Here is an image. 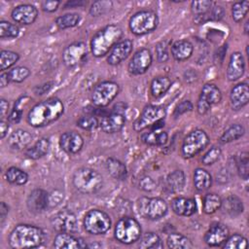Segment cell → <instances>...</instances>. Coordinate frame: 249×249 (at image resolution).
I'll use <instances>...</instances> for the list:
<instances>
[{
  "mask_svg": "<svg viewBox=\"0 0 249 249\" xmlns=\"http://www.w3.org/2000/svg\"><path fill=\"white\" fill-rule=\"evenodd\" d=\"M166 110L162 106L147 105L142 110L140 117L133 124V129L137 132L153 126L160 121L164 120Z\"/></svg>",
  "mask_w": 249,
  "mask_h": 249,
  "instance_id": "obj_11",
  "label": "cell"
},
{
  "mask_svg": "<svg viewBox=\"0 0 249 249\" xmlns=\"http://www.w3.org/2000/svg\"><path fill=\"white\" fill-rule=\"evenodd\" d=\"M171 208L173 212L179 216H192L196 212V202L193 198L188 197H175L171 201Z\"/></svg>",
  "mask_w": 249,
  "mask_h": 249,
  "instance_id": "obj_24",
  "label": "cell"
},
{
  "mask_svg": "<svg viewBox=\"0 0 249 249\" xmlns=\"http://www.w3.org/2000/svg\"><path fill=\"white\" fill-rule=\"evenodd\" d=\"M139 188L145 192H152L156 189V182L150 176H144L139 180Z\"/></svg>",
  "mask_w": 249,
  "mask_h": 249,
  "instance_id": "obj_55",
  "label": "cell"
},
{
  "mask_svg": "<svg viewBox=\"0 0 249 249\" xmlns=\"http://www.w3.org/2000/svg\"><path fill=\"white\" fill-rule=\"evenodd\" d=\"M11 17L17 23L28 25L36 20L38 17V11L33 5L21 4L13 9Z\"/></svg>",
  "mask_w": 249,
  "mask_h": 249,
  "instance_id": "obj_19",
  "label": "cell"
},
{
  "mask_svg": "<svg viewBox=\"0 0 249 249\" xmlns=\"http://www.w3.org/2000/svg\"><path fill=\"white\" fill-rule=\"evenodd\" d=\"M10 78H9V74H8V71H3L1 72V75H0V86L1 88H5L6 86H8V84L10 83Z\"/></svg>",
  "mask_w": 249,
  "mask_h": 249,
  "instance_id": "obj_59",
  "label": "cell"
},
{
  "mask_svg": "<svg viewBox=\"0 0 249 249\" xmlns=\"http://www.w3.org/2000/svg\"><path fill=\"white\" fill-rule=\"evenodd\" d=\"M245 72V59L241 53L234 52L231 54L227 68V78L231 82L239 80Z\"/></svg>",
  "mask_w": 249,
  "mask_h": 249,
  "instance_id": "obj_21",
  "label": "cell"
},
{
  "mask_svg": "<svg viewBox=\"0 0 249 249\" xmlns=\"http://www.w3.org/2000/svg\"><path fill=\"white\" fill-rule=\"evenodd\" d=\"M171 54L177 61H184L190 58L194 52V45L189 40H178L171 45Z\"/></svg>",
  "mask_w": 249,
  "mask_h": 249,
  "instance_id": "obj_25",
  "label": "cell"
},
{
  "mask_svg": "<svg viewBox=\"0 0 249 249\" xmlns=\"http://www.w3.org/2000/svg\"><path fill=\"white\" fill-rule=\"evenodd\" d=\"M168 42L160 41L156 45L155 52L157 55V60L159 62H165L169 59V52H168Z\"/></svg>",
  "mask_w": 249,
  "mask_h": 249,
  "instance_id": "obj_52",
  "label": "cell"
},
{
  "mask_svg": "<svg viewBox=\"0 0 249 249\" xmlns=\"http://www.w3.org/2000/svg\"><path fill=\"white\" fill-rule=\"evenodd\" d=\"M19 58L18 53L8 50H2L0 52V70L1 72L12 67Z\"/></svg>",
  "mask_w": 249,
  "mask_h": 249,
  "instance_id": "obj_42",
  "label": "cell"
},
{
  "mask_svg": "<svg viewBox=\"0 0 249 249\" xmlns=\"http://www.w3.org/2000/svg\"><path fill=\"white\" fill-rule=\"evenodd\" d=\"M53 247L57 249H77L87 247L82 238L75 237L72 233L58 232L53 239Z\"/></svg>",
  "mask_w": 249,
  "mask_h": 249,
  "instance_id": "obj_23",
  "label": "cell"
},
{
  "mask_svg": "<svg viewBox=\"0 0 249 249\" xmlns=\"http://www.w3.org/2000/svg\"><path fill=\"white\" fill-rule=\"evenodd\" d=\"M123 29L117 24H109L93 35L90 40V52L95 57H102L121 41Z\"/></svg>",
  "mask_w": 249,
  "mask_h": 249,
  "instance_id": "obj_3",
  "label": "cell"
},
{
  "mask_svg": "<svg viewBox=\"0 0 249 249\" xmlns=\"http://www.w3.org/2000/svg\"><path fill=\"white\" fill-rule=\"evenodd\" d=\"M18 34L19 28L16 24L7 20L0 21V37L2 39L16 38L18 36Z\"/></svg>",
  "mask_w": 249,
  "mask_h": 249,
  "instance_id": "obj_47",
  "label": "cell"
},
{
  "mask_svg": "<svg viewBox=\"0 0 249 249\" xmlns=\"http://www.w3.org/2000/svg\"><path fill=\"white\" fill-rule=\"evenodd\" d=\"M45 232L39 227L19 224L16 226L9 235V244L15 249L36 248L43 244Z\"/></svg>",
  "mask_w": 249,
  "mask_h": 249,
  "instance_id": "obj_2",
  "label": "cell"
},
{
  "mask_svg": "<svg viewBox=\"0 0 249 249\" xmlns=\"http://www.w3.org/2000/svg\"><path fill=\"white\" fill-rule=\"evenodd\" d=\"M32 140V135L24 129L15 130L8 139V145L15 151H21L27 148Z\"/></svg>",
  "mask_w": 249,
  "mask_h": 249,
  "instance_id": "obj_26",
  "label": "cell"
},
{
  "mask_svg": "<svg viewBox=\"0 0 249 249\" xmlns=\"http://www.w3.org/2000/svg\"><path fill=\"white\" fill-rule=\"evenodd\" d=\"M88 55V47L84 42H74L68 45L62 53L63 63L68 68H73L85 62Z\"/></svg>",
  "mask_w": 249,
  "mask_h": 249,
  "instance_id": "obj_13",
  "label": "cell"
},
{
  "mask_svg": "<svg viewBox=\"0 0 249 249\" xmlns=\"http://www.w3.org/2000/svg\"><path fill=\"white\" fill-rule=\"evenodd\" d=\"M133 49V42L130 39H124L118 42L109 52L107 62L110 65H118L125 60Z\"/></svg>",
  "mask_w": 249,
  "mask_h": 249,
  "instance_id": "obj_16",
  "label": "cell"
},
{
  "mask_svg": "<svg viewBox=\"0 0 249 249\" xmlns=\"http://www.w3.org/2000/svg\"><path fill=\"white\" fill-rule=\"evenodd\" d=\"M50 203V196L43 189H35L30 192L26 199L28 210L34 214L43 213Z\"/></svg>",
  "mask_w": 249,
  "mask_h": 249,
  "instance_id": "obj_15",
  "label": "cell"
},
{
  "mask_svg": "<svg viewBox=\"0 0 249 249\" xmlns=\"http://www.w3.org/2000/svg\"><path fill=\"white\" fill-rule=\"evenodd\" d=\"M159 24L158 15L153 11H140L134 14L128 22L130 31L137 36L146 35L154 31Z\"/></svg>",
  "mask_w": 249,
  "mask_h": 249,
  "instance_id": "obj_6",
  "label": "cell"
},
{
  "mask_svg": "<svg viewBox=\"0 0 249 249\" xmlns=\"http://www.w3.org/2000/svg\"><path fill=\"white\" fill-rule=\"evenodd\" d=\"M194 185L198 192L207 191L212 185L211 174L207 170L197 167L194 172Z\"/></svg>",
  "mask_w": 249,
  "mask_h": 249,
  "instance_id": "obj_32",
  "label": "cell"
},
{
  "mask_svg": "<svg viewBox=\"0 0 249 249\" xmlns=\"http://www.w3.org/2000/svg\"><path fill=\"white\" fill-rule=\"evenodd\" d=\"M229 229L222 223H214L210 226L209 230L205 232L204 241L208 246H222L226 241L229 234Z\"/></svg>",
  "mask_w": 249,
  "mask_h": 249,
  "instance_id": "obj_18",
  "label": "cell"
},
{
  "mask_svg": "<svg viewBox=\"0 0 249 249\" xmlns=\"http://www.w3.org/2000/svg\"><path fill=\"white\" fill-rule=\"evenodd\" d=\"M111 8H112L111 1H105V0L95 1L89 9V14L92 17H98V16H101V15L105 14L106 12H108Z\"/></svg>",
  "mask_w": 249,
  "mask_h": 249,
  "instance_id": "obj_50",
  "label": "cell"
},
{
  "mask_svg": "<svg viewBox=\"0 0 249 249\" xmlns=\"http://www.w3.org/2000/svg\"><path fill=\"white\" fill-rule=\"evenodd\" d=\"M59 146L68 154H77L84 146V139L76 131H65L59 137Z\"/></svg>",
  "mask_w": 249,
  "mask_h": 249,
  "instance_id": "obj_20",
  "label": "cell"
},
{
  "mask_svg": "<svg viewBox=\"0 0 249 249\" xmlns=\"http://www.w3.org/2000/svg\"><path fill=\"white\" fill-rule=\"evenodd\" d=\"M167 132L161 128L151 129L148 132L141 134L142 142L149 146H162L167 142Z\"/></svg>",
  "mask_w": 249,
  "mask_h": 249,
  "instance_id": "obj_28",
  "label": "cell"
},
{
  "mask_svg": "<svg viewBox=\"0 0 249 249\" xmlns=\"http://www.w3.org/2000/svg\"><path fill=\"white\" fill-rule=\"evenodd\" d=\"M107 172L117 180H124L127 177V169L124 162L115 159L109 158L105 162Z\"/></svg>",
  "mask_w": 249,
  "mask_h": 249,
  "instance_id": "obj_29",
  "label": "cell"
},
{
  "mask_svg": "<svg viewBox=\"0 0 249 249\" xmlns=\"http://www.w3.org/2000/svg\"><path fill=\"white\" fill-rule=\"evenodd\" d=\"M193 108H194L193 103L190 100H184L176 106V108L174 110V113H173V116L175 118H178V117H180L181 115H183L187 112H191L193 110Z\"/></svg>",
  "mask_w": 249,
  "mask_h": 249,
  "instance_id": "obj_54",
  "label": "cell"
},
{
  "mask_svg": "<svg viewBox=\"0 0 249 249\" xmlns=\"http://www.w3.org/2000/svg\"><path fill=\"white\" fill-rule=\"evenodd\" d=\"M60 2L59 1H54V0H48V1H43L41 4V7L43 9V11L45 12H54L56 11V9L58 8Z\"/></svg>",
  "mask_w": 249,
  "mask_h": 249,
  "instance_id": "obj_56",
  "label": "cell"
},
{
  "mask_svg": "<svg viewBox=\"0 0 249 249\" xmlns=\"http://www.w3.org/2000/svg\"><path fill=\"white\" fill-rule=\"evenodd\" d=\"M77 125L86 130H92L99 125V123L94 115H86L78 119Z\"/></svg>",
  "mask_w": 249,
  "mask_h": 249,
  "instance_id": "obj_49",
  "label": "cell"
},
{
  "mask_svg": "<svg viewBox=\"0 0 249 249\" xmlns=\"http://www.w3.org/2000/svg\"><path fill=\"white\" fill-rule=\"evenodd\" d=\"M8 109H9V103L6 99L1 98L0 100V115L1 119H5V117L8 115Z\"/></svg>",
  "mask_w": 249,
  "mask_h": 249,
  "instance_id": "obj_58",
  "label": "cell"
},
{
  "mask_svg": "<svg viewBox=\"0 0 249 249\" xmlns=\"http://www.w3.org/2000/svg\"><path fill=\"white\" fill-rule=\"evenodd\" d=\"M168 248L171 249H191L194 247L192 241L182 233L170 232L166 239Z\"/></svg>",
  "mask_w": 249,
  "mask_h": 249,
  "instance_id": "obj_35",
  "label": "cell"
},
{
  "mask_svg": "<svg viewBox=\"0 0 249 249\" xmlns=\"http://www.w3.org/2000/svg\"><path fill=\"white\" fill-rule=\"evenodd\" d=\"M64 112L62 101L51 97L35 104L28 112L27 123L33 127H43L53 123Z\"/></svg>",
  "mask_w": 249,
  "mask_h": 249,
  "instance_id": "obj_1",
  "label": "cell"
},
{
  "mask_svg": "<svg viewBox=\"0 0 249 249\" xmlns=\"http://www.w3.org/2000/svg\"><path fill=\"white\" fill-rule=\"evenodd\" d=\"M137 210L141 217L154 221L165 216L168 206L160 197L142 196L137 200Z\"/></svg>",
  "mask_w": 249,
  "mask_h": 249,
  "instance_id": "obj_7",
  "label": "cell"
},
{
  "mask_svg": "<svg viewBox=\"0 0 249 249\" xmlns=\"http://www.w3.org/2000/svg\"><path fill=\"white\" fill-rule=\"evenodd\" d=\"M125 124V117L121 111H112L104 115L100 122L99 126L105 133L119 132Z\"/></svg>",
  "mask_w": 249,
  "mask_h": 249,
  "instance_id": "obj_17",
  "label": "cell"
},
{
  "mask_svg": "<svg viewBox=\"0 0 249 249\" xmlns=\"http://www.w3.org/2000/svg\"><path fill=\"white\" fill-rule=\"evenodd\" d=\"M6 180L14 185L21 186L27 183L28 181V174L23 171L22 169L16 167V166H11L6 170L5 173Z\"/></svg>",
  "mask_w": 249,
  "mask_h": 249,
  "instance_id": "obj_37",
  "label": "cell"
},
{
  "mask_svg": "<svg viewBox=\"0 0 249 249\" xmlns=\"http://www.w3.org/2000/svg\"><path fill=\"white\" fill-rule=\"evenodd\" d=\"M222 154V151L219 147H216V146H213L212 148H210L204 155L203 157L201 158V161L203 164L205 165H210V164H213L215 163L219 159H220V156Z\"/></svg>",
  "mask_w": 249,
  "mask_h": 249,
  "instance_id": "obj_51",
  "label": "cell"
},
{
  "mask_svg": "<svg viewBox=\"0 0 249 249\" xmlns=\"http://www.w3.org/2000/svg\"><path fill=\"white\" fill-rule=\"evenodd\" d=\"M249 8V1H239L235 2L231 7V16L232 19L235 22H240L246 16Z\"/></svg>",
  "mask_w": 249,
  "mask_h": 249,
  "instance_id": "obj_46",
  "label": "cell"
},
{
  "mask_svg": "<svg viewBox=\"0 0 249 249\" xmlns=\"http://www.w3.org/2000/svg\"><path fill=\"white\" fill-rule=\"evenodd\" d=\"M247 152H242L236 159V167L241 179L247 180L249 176V157Z\"/></svg>",
  "mask_w": 249,
  "mask_h": 249,
  "instance_id": "obj_45",
  "label": "cell"
},
{
  "mask_svg": "<svg viewBox=\"0 0 249 249\" xmlns=\"http://www.w3.org/2000/svg\"><path fill=\"white\" fill-rule=\"evenodd\" d=\"M111 225L110 216L99 209L89 210L84 218V228L90 234H104L110 230Z\"/></svg>",
  "mask_w": 249,
  "mask_h": 249,
  "instance_id": "obj_9",
  "label": "cell"
},
{
  "mask_svg": "<svg viewBox=\"0 0 249 249\" xmlns=\"http://www.w3.org/2000/svg\"><path fill=\"white\" fill-rule=\"evenodd\" d=\"M171 84H172V82L168 77L160 76V77L155 78L152 81L151 86H150L151 94L156 98L162 96L170 89Z\"/></svg>",
  "mask_w": 249,
  "mask_h": 249,
  "instance_id": "obj_34",
  "label": "cell"
},
{
  "mask_svg": "<svg viewBox=\"0 0 249 249\" xmlns=\"http://www.w3.org/2000/svg\"><path fill=\"white\" fill-rule=\"evenodd\" d=\"M208 105H216L222 100V92L220 89L214 84H205L200 91L198 97Z\"/></svg>",
  "mask_w": 249,
  "mask_h": 249,
  "instance_id": "obj_27",
  "label": "cell"
},
{
  "mask_svg": "<svg viewBox=\"0 0 249 249\" xmlns=\"http://www.w3.org/2000/svg\"><path fill=\"white\" fill-rule=\"evenodd\" d=\"M8 74L11 82L21 83L30 75V70L25 66H18L9 70Z\"/></svg>",
  "mask_w": 249,
  "mask_h": 249,
  "instance_id": "obj_48",
  "label": "cell"
},
{
  "mask_svg": "<svg viewBox=\"0 0 249 249\" xmlns=\"http://www.w3.org/2000/svg\"><path fill=\"white\" fill-rule=\"evenodd\" d=\"M8 212H9V206L4 201H2L1 204H0V215H1L2 220L5 219Z\"/></svg>",
  "mask_w": 249,
  "mask_h": 249,
  "instance_id": "obj_60",
  "label": "cell"
},
{
  "mask_svg": "<svg viewBox=\"0 0 249 249\" xmlns=\"http://www.w3.org/2000/svg\"><path fill=\"white\" fill-rule=\"evenodd\" d=\"M28 100H29V97L21 96L16 101V103L14 105V108L12 109V111L9 115V122L14 123V124H18L20 121L21 116H22V112H23V107L25 105H27Z\"/></svg>",
  "mask_w": 249,
  "mask_h": 249,
  "instance_id": "obj_43",
  "label": "cell"
},
{
  "mask_svg": "<svg viewBox=\"0 0 249 249\" xmlns=\"http://www.w3.org/2000/svg\"><path fill=\"white\" fill-rule=\"evenodd\" d=\"M50 140L48 138L39 139L33 146L25 150V156L31 160H38L49 153Z\"/></svg>",
  "mask_w": 249,
  "mask_h": 249,
  "instance_id": "obj_31",
  "label": "cell"
},
{
  "mask_svg": "<svg viewBox=\"0 0 249 249\" xmlns=\"http://www.w3.org/2000/svg\"><path fill=\"white\" fill-rule=\"evenodd\" d=\"M222 203V198L220 196L214 193H210L204 196L202 201L203 212L205 214H213L215 213L220 207Z\"/></svg>",
  "mask_w": 249,
  "mask_h": 249,
  "instance_id": "obj_40",
  "label": "cell"
},
{
  "mask_svg": "<svg viewBox=\"0 0 249 249\" xmlns=\"http://www.w3.org/2000/svg\"><path fill=\"white\" fill-rule=\"evenodd\" d=\"M220 208H222L223 211L228 215L234 217L243 212V203L238 196L231 195L222 200Z\"/></svg>",
  "mask_w": 249,
  "mask_h": 249,
  "instance_id": "obj_30",
  "label": "cell"
},
{
  "mask_svg": "<svg viewBox=\"0 0 249 249\" xmlns=\"http://www.w3.org/2000/svg\"><path fill=\"white\" fill-rule=\"evenodd\" d=\"M249 101V88L246 83H239L234 86L230 93V102L233 110L238 111L247 105Z\"/></svg>",
  "mask_w": 249,
  "mask_h": 249,
  "instance_id": "obj_22",
  "label": "cell"
},
{
  "mask_svg": "<svg viewBox=\"0 0 249 249\" xmlns=\"http://www.w3.org/2000/svg\"><path fill=\"white\" fill-rule=\"evenodd\" d=\"M186 183L185 173L180 170H174L166 177V187L171 193H179L183 190Z\"/></svg>",
  "mask_w": 249,
  "mask_h": 249,
  "instance_id": "obj_33",
  "label": "cell"
},
{
  "mask_svg": "<svg viewBox=\"0 0 249 249\" xmlns=\"http://www.w3.org/2000/svg\"><path fill=\"white\" fill-rule=\"evenodd\" d=\"M142 230L137 220L132 217L121 218L115 226V238L124 244H131L141 237Z\"/></svg>",
  "mask_w": 249,
  "mask_h": 249,
  "instance_id": "obj_5",
  "label": "cell"
},
{
  "mask_svg": "<svg viewBox=\"0 0 249 249\" xmlns=\"http://www.w3.org/2000/svg\"><path fill=\"white\" fill-rule=\"evenodd\" d=\"M224 14H225V11L223 7L219 5H213L209 13L203 18V22L208 20H220L224 17Z\"/></svg>",
  "mask_w": 249,
  "mask_h": 249,
  "instance_id": "obj_53",
  "label": "cell"
},
{
  "mask_svg": "<svg viewBox=\"0 0 249 249\" xmlns=\"http://www.w3.org/2000/svg\"><path fill=\"white\" fill-rule=\"evenodd\" d=\"M51 225L57 232L75 233L78 231L76 215L68 209H63L55 213L51 218Z\"/></svg>",
  "mask_w": 249,
  "mask_h": 249,
  "instance_id": "obj_12",
  "label": "cell"
},
{
  "mask_svg": "<svg viewBox=\"0 0 249 249\" xmlns=\"http://www.w3.org/2000/svg\"><path fill=\"white\" fill-rule=\"evenodd\" d=\"M81 19L79 14L68 13L62 16H59L55 18V24L59 29H66L76 26Z\"/></svg>",
  "mask_w": 249,
  "mask_h": 249,
  "instance_id": "obj_41",
  "label": "cell"
},
{
  "mask_svg": "<svg viewBox=\"0 0 249 249\" xmlns=\"http://www.w3.org/2000/svg\"><path fill=\"white\" fill-rule=\"evenodd\" d=\"M153 62V56L147 48L138 50L128 62L127 70L131 75H142L147 72Z\"/></svg>",
  "mask_w": 249,
  "mask_h": 249,
  "instance_id": "obj_14",
  "label": "cell"
},
{
  "mask_svg": "<svg viewBox=\"0 0 249 249\" xmlns=\"http://www.w3.org/2000/svg\"><path fill=\"white\" fill-rule=\"evenodd\" d=\"M247 26H248V21L245 22V26H244V32H245V34H248V28H247Z\"/></svg>",
  "mask_w": 249,
  "mask_h": 249,
  "instance_id": "obj_61",
  "label": "cell"
},
{
  "mask_svg": "<svg viewBox=\"0 0 249 249\" xmlns=\"http://www.w3.org/2000/svg\"><path fill=\"white\" fill-rule=\"evenodd\" d=\"M222 246L227 249H245L247 247V239L241 234L234 233L231 236L229 235Z\"/></svg>",
  "mask_w": 249,
  "mask_h": 249,
  "instance_id": "obj_44",
  "label": "cell"
},
{
  "mask_svg": "<svg viewBox=\"0 0 249 249\" xmlns=\"http://www.w3.org/2000/svg\"><path fill=\"white\" fill-rule=\"evenodd\" d=\"M139 247L142 249H157V248H162L163 243L160 239V237L152 231L144 233L139 242Z\"/></svg>",
  "mask_w": 249,
  "mask_h": 249,
  "instance_id": "obj_39",
  "label": "cell"
},
{
  "mask_svg": "<svg viewBox=\"0 0 249 249\" xmlns=\"http://www.w3.org/2000/svg\"><path fill=\"white\" fill-rule=\"evenodd\" d=\"M244 133H245V128H244V126L242 124H231L221 135L220 142L222 144L231 143V142L235 141V140L239 139L240 137H242Z\"/></svg>",
  "mask_w": 249,
  "mask_h": 249,
  "instance_id": "obj_38",
  "label": "cell"
},
{
  "mask_svg": "<svg viewBox=\"0 0 249 249\" xmlns=\"http://www.w3.org/2000/svg\"><path fill=\"white\" fill-rule=\"evenodd\" d=\"M209 143L207 133L202 129L192 130L184 138L181 148L183 158L191 159L202 152Z\"/></svg>",
  "mask_w": 249,
  "mask_h": 249,
  "instance_id": "obj_8",
  "label": "cell"
},
{
  "mask_svg": "<svg viewBox=\"0 0 249 249\" xmlns=\"http://www.w3.org/2000/svg\"><path fill=\"white\" fill-rule=\"evenodd\" d=\"M9 127H10V123L8 122V120L6 121L5 119H1V122H0V136H1L2 139L5 138V136L7 135Z\"/></svg>",
  "mask_w": 249,
  "mask_h": 249,
  "instance_id": "obj_57",
  "label": "cell"
},
{
  "mask_svg": "<svg viewBox=\"0 0 249 249\" xmlns=\"http://www.w3.org/2000/svg\"><path fill=\"white\" fill-rule=\"evenodd\" d=\"M213 6L212 1L203 0V1H193L191 3V10L196 16V21L197 23H202L203 18L209 13Z\"/></svg>",
  "mask_w": 249,
  "mask_h": 249,
  "instance_id": "obj_36",
  "label": "cell"
},
{
  "mask_svg": "<svg viewBox=\"0 0 249 249\" xmlns=\"http://www.w3.org/2000/svg\"><path fill=\"white\" fill-rule=\"evenodd\" d=\"M120 92V86L113 81H105L98 84L92 90L91 102L96 107L108 106Z\"/></svg>",
  "mask_w": 249,
  "mask_h": 249,
  "instance_id": "obj_10",
  "label": "cell"
},
{
  "mask_svg": "<svg viewBox=\"0 0 249 249\" xmlns=\"http://www.w3.org/2000/svg\"><path fill=\"white\" fill-rule=\"evenodd\" d=\"M72 182L76 190L83 194L90 195L101 189L103 178L92 168L81 167L74 172Z\"/></svg>",
  "mask_w": 249,
  "mask_h": 249,
  "instance_id": "obj_4",
  "label": "cell"
}]
</instances>
